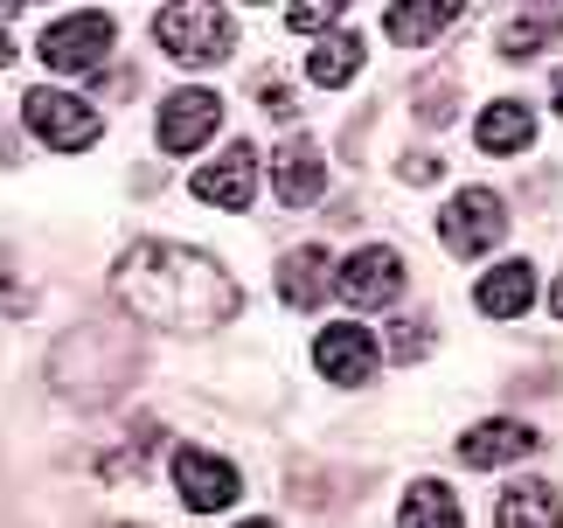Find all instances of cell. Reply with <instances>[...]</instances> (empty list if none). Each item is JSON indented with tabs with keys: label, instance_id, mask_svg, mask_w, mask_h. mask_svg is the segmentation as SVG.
Returning <instances> with one entry per match:
<instances>
[{
	"label": "cell",
	"instance_id": "7c38bea8",
	"mask_svg": "<svg viewBox=\"0 0 563 528\" xmlns=\"http://www.w3.org/2000/svg\"><path fill=\"white\" fill-rule=\"evenodd\" d=\"M251 188H257V146H244V140H236L223 161H209L202 174H195V195L216 202V209H244Z\"/></svg>",
	"mask_w": 563,
	"mask_h": 528
},
{
	"label": "cell",
	"instance_id": "2e32d148",
	"mask_svg": "<svg viewBox=\"0 0 563 528\" xmlns=\"http://www.w3.org/2000/svg\"><path fill=\"white\" fill-rule=\"evenodd\" d=\"M460 8H466V0H397L383 29L397 35L404 50H418V42H431L439 29H452V21H460Z\"/></svg>",
	"mask_w": 563,
	"mask_h": 528
},
{
	"label": "cell",
	"instance_id": "6da1fadb",
	"mask_svg": "<svg viewBox=\"0 0 563 528\" xmlns=\"http://www.w3.org/2000/svg\"><path fill=\"white\" fill-rule=\"evenodd\" d=\"M112 293L133 306L140 320L154 327H181V334H209V327L236 320V278L216 264L209 251H188V244H161V237H146L119 257L112 272Z\"/></svg>",
	"mask_w": 563,
	"mask_h": 528
},
{
	"label": "cell",
	"instance_id": "3957f363",
	"mask_svg": "<svg viewBox=\"0 0 563 528\" xmlns=\"http://www.w3.org/2000/svg\"><path fill=\"white\" fill-rule=\"evenodd\" d=\"M501 230H508V202L494 188H466V195H452V209L439 216V237H445V251L452 257H481L501 244Z\"/></svg>",
	"mask_w": 563,
	"mask_h": 528
},
{
	"label": "cell",
	"instance_id": "d6986e66",
	"mask_svg": "<svg viewBox=\"0 0 563 528\" xmlns=\"http://www.w3.org/2000/svg\"><path fill=\"white\" fill-rule=\"evenodd\" d=\"M397 521H460V494H452V487H439V480H418V487L404 494Z\"/></svg>",
	"mask_w": 563,
	"mask_h": 528
},
{
	"label": "cell",
	"instance_id": "7402d4cb",
	"mask_svg": "<svg viewBox=\"0 0 563 528\" xmlns=\"http://www.w3.org/2000/svg\"><path fill=\"white\" fill-rule=\"evenodd\" d=\"M334 14H341V0H292V8H286V29L292 35H320Z\"/></svg>",
	"mask_w": 563,
	"mask_h": 528
},
{
	"label": "cell",
	"instance_id": "9a60e30c",
	"mask_svg": "<svg viewBox=\"0 0 563 528\" xmlns=\"http://www.w3.org/2000/svg\"><path fill=\"white\" fill-rule=\"evenodd\" d=\"M536 299V272L529 264H494V272L481 278V314L487 320H522Z\"/></svg>",
	"mask_w": 563,
	"mask_h": 528
},
{
	"label": "cell",
	"instance_id": "cb8c5ba5",
	"mask_svg": "<svg viewBox=\"0 0 563 528\" xmlns=\"http://www.w3.org/2000/svg\"><path fill=\"white\" fill-rule=\"evenodd\" d=\"M431 348V320H404V327H389V355L397 362H418Z\"/></svg>",
	"mask_w": 563,
	"mask_h": 528
},
{
	"label": "cell",
	"instance_id": "5b68a950",
	"mask_svg": "<svg viewBox=\"0 0 563 528\" xmlns=\"http://www.w3.org/2000/svg\"><path fill=\"white\" fill-rule=\"evenodd\" d=\"M21 112H29V125L49 140L56 153H84L98 140V112L84 98H63V91H29L21 98Z\"/></svg>",
	"mask_w": 563,
	"mask_h": 528
},
{
	"label": "cell",
	"instance_id": "8992f818",
	"mask_svg": "<svg viewBox=\"0 0 563 528\" xmlns=\"http://www.w3.org/2000/svg\"><path fill=\"white\" fill-rule=\"evenodd\" d=\"M175 487H181V501H188L195 515H223L230 501L244 494V487H236V466H230V459L195 452V446L175 452Z\"/></svg>",
	"mask_w": 563,
	"mask_h": 528
},
{
	"label": "cell",
	"instance_id": "8fae6325",
	"mask_svg": "<svg viewBox=\"0 0 563 528\" xmlns=\"http://www.w3.org/2000/svg\"><path fill=\"white\" fill-rule=\"evenodd\" d=\"M272 188H278V209H313V202H320V188H328V161H320V146H313V140L278 146V161H272Z\"/></svg>",
	"mask_w": 563,
	"mask_h": 528
},
{
	"label": "cell",
	"instance_id": "d4e9b609",
	"mask_svg": "<svg viewBox=\"0 0 563 528\" xmlns=\"http://www.w3.org/2000/svg\"><path fill=\"white\" fill-rule=\"evenodd\" d=\"M404 182H439V161H431V153H410V161H404Z\"/></svg>",
	"mask_w": 563,
	"mask_h": 528
},
{
	"label": "cell",
	"instance_id": "ffe728a7",
	"mask_svg": "<svg viewBox=\"0 0 563 528\" xmlns=\"http://www.w3.org/2000/svg\"><path fill=\"white\" fill-rule=\"evenodd\" d=\"M355 70H362V42L355 35H334V42L313 50V84H349Z\"/></svg>",
	"mask_w": 563,
	"mask_h": 528
},
{
	"label": "cell",
	"instance_id": "484cf974",
	"mask_svg": "<svg viewBox=\"0 0 563 528\" xmlns=\"http://www.w3.org/2000/svg\"><path fill=\"white\" fill-rule=\"evenodd\" d=\"M0 63H14V42H8V21H0Z\"/></svg>",
	"mask_w": 563,
	"mask_h": 528
},
{
	"label": "cell",
	"instance_id": "30bf717a",
	"mask_svg": "<svg viewBox=\"0 0 563 528\" xmlns=\"http://www.w3.org/2000/svg\"><path fill=\"white\" fill-rule=\"evenodd\" d=\"M313 362H320V376H334V383L362 389V383L376 376V341L362 334L355 320H341V327H328V334L313 341Z\"/></svg>",
	"mask_w": 563,
	"mask_h": 528
},
{
	"label": "cell",
	"instance_id": "4316f807",
	"mask_svg": "<svg viewBox=\"0 0 563 528\" xmlns=\"http://www.w3.org/2000/svg\"><path fill=\"white\" fill-rule=\"evenodd\" d=\"M550 105H556V112H563V70H556V84H550Z\"/></svg>",
	"mask_w": 563,
	"mask_h": 528
},
{
	"label": "cell",
	"instance_id": "4fadbf2b",
	"mask_svg": "<svg viewBox=\"0 0 563 528\" xmlns=\"http://www.w3.org/2000/svg\"><path fill=\"white\" fill-rule=\"evenodd\" d=\"M536 446H543V431L515 425V417H494V425H473L460 438V459H466V466H501V459H522Z\"/></svg>",
	"mask_w": 563,
	"mask_h": 528
},
{
	"label": "cell",
	"instance_id": "44dd1931",
	"mask_svg": "<svg viewBox=\"0 0 563 528\" xmlns=\"http://www.w3.org/2000/svg\"><path fill=\"white\" fill-rule=\"evenodd\" d=\"M418 119L424 125H452V119H460V84H452L445 70H431L418 84Z\"/></svg>",
	"mask_w": 563,
	"mask_h": 528
},
{
	"label": "cell",
	"instance_id": "e0dca14e",
	"mask_svg": "<svg viewBox=\"0 0 563 528\" xmlns=\"http://www.w3.org/2000/svg\"><path fill=\"white\" fill-rule=\"evenodd\" d=\"M529 132H536V119H529L515 98H501V105H487V112H481V153L508 161V153H522V146H529Z\"/></svg>",
	"mask_w": 563,
	"mask_h": 528
},
{
	"label": "cell",
	"instance_id": "ba28073f",
	"mask_svg": "<svg viewBox=\"0 0 563 528\" xmlns=\"http://www.w3.org/2000/svg\"><path fill=\"white\" fill-rule=\"evenodd\" d=\"M334 285H341V264L320 251V244H299V251L278 257V299L299 306V314H313V306L328 299Z\"/></svg>",
	"mask_w": 563,
	"mask_h": 528
},
{
	"label": "cell",
	"instance_id": "7a4b0ae2",
	"mask_svg": "<svg viewBox=\"0 0 563 528\" xmlns=\"http://www.w3.org/2000/svg\"><path fill=\"white\" fill-rule=\"evenodd\" d=\"M154 35H161V50L175 63H188V70H209V63H223L236 50V29H230L223 0H167L154 14Z\"/></svg>",
	"mask_w": 563,
	"mask_h": 528
},
{
	"label": "cell",
	"instance_id": "52a82bcc",
	"mask_svg": "<svg viewBox=\"0 0 563 528\" xmlns=\"http://www.w3.org/2000/svg\"><path fill=\"white\" fill-rule=\"evenodd\" d=\"M397 293H404V257L389 244H369L341 264V299L349 306H389Z\"/></svg>",
	"mask_w": 563,
	"mask_h": 528
},
{
	"label": "cell",
	"instance_id": "ac0fdd59",
	"mask_svg": "<svg viewBox=\"0 0 563 528\" xmlns=\"http://www.w3.org/2000/svg\"><path fill=\"white\" fill-rule=\"evenodd\" d=\"M556 35H563V14L556 8H529V14L501 21V56H536V50H550Z\"/></svg>",
	"mask_w": 563,
	"mask_h": 528
},
{
	"label": "cell",
	"instance_id": "83f0119b",
	"mask_svg": "<svg viewBox=\"0 0 563 528\" xmlns=\"http://www.w3.org/2000/svg\"><path fill=\"white\" fill-rule=\"evenodd\" d=\"M550 306H556V320H563V278H556V293H550Z\"/></svg>",
	"mask_w": 563,
	"mask_h": 528
},
{
	"label": "cell",
	"instance_id": "5bb4252c",
	"mask_svg": "<svg viewBox=\"0 0 563 528\" xmlns=\"http://www.w3.org/2000/svg\"><path fill=\"white\" fill-rule=\"evenodd\" d=\"M494 521H501V528H522V521L556 528L563 521V487H556V480H522V487H508L501 501H494Z\"/></svg>",
	"mask_w": 563,
	"mask_h": 528
},
{
	"label": "cell",
	"instance_id": "603a6c76",
	"mask_svg": "<svg viewBox=\"0 0 563 528\" xmlns=\"http://www.w3.org/2000/svg\"><path fill=\"white\" fill-rule=\"evenodd\" d=\"M257 105H265L272 119H299V98H292V77H278V70H265L257 77Z\"/></svg>",
	"mask_w": 563,
	"mask_h": 528
},
{
	"label": "cell",
	"instance_id": "9c48e42d",
	"mask_svg": "<svg viewBox=\"0 0 563 528\" xmlns=\"http://www.w3.org/2000/svg\"><path fill=\"white\" fill-rule=\"evenodd\" d=\"M216 125H223V98L216 91H175L161 105V146L167 153H195Z\"/></svg>",
	"mask_w": 563,
	"mask_h": 528
},
{
	"label": "cell",
	"instance_id": "f1b7e54d",
	"mask_svg": "<svg viewBox=\"0 0 563 528\" xmlns=\"http://www.w3.org/2000/svg\"><path fill=\"white\" fill-rule=\"evenodd\" d=\"M14 8H21V0H0V21H14Z\"/></svg>",
	"mask_w": 563,
	"mask_h": 528
},
{
	"label": "cell",
	"instance_id": "277c9868",
	"mask_svg": "<svg viewBox=\"0 0 563 528\" xmlns=\"http://www.w3.org/2000/svg\"><path fill=\"white\" fill-rule=\"evenodd\" d=\"M119 42V29H112V14H70V21H56L49 35H42V63L49 70H91V63H104V50Z\"/></svg>",
	"mask_w": 563,
	"mask_h": 528
}]
</instances>
